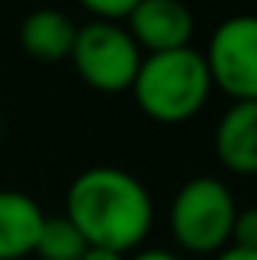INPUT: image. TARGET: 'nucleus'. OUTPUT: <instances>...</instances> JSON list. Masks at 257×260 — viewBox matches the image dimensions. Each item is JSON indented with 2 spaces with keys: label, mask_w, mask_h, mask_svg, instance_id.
<instances>
[{
  "label": "nucleus",
  "mask_w": 257,
  "mask_h": 260,
  "mask_svg": "<svg viewBox=\"0 0 257 260\" xmlns=\"http://www.w3.org/2000/svg\"><path fill=\"white\" fill-rule=\"evenodd\" d=\"M67 218L88 245L124 254L151 233L154 203L136 176L115 167H94L73 179Z\"/></svg>",
  "instance_id": "obj_1"
},
{
  "label": "nucleus",
  "mask_w": 257,
  "mask_h": 260,
  "mask_svg": "<svg viewBox=\"0 0 257 260\" xmlns=\"http://www.w3.org/2000/svg\"><path fill=\"white\" fill-rule=\"evenodd\" d=\"M130 91L148 118L160 124H182L206 106L212 76L203 52L188 46L176 52L145 55Z\"/></svg>",
  "instance_id": "obj_2"
},
{
  "label": "nucleus",
  "mask_w": 257,
  "mask_h": 260,
  "mask_svg": "<svg viewBox=\"0 0 257 260\" xmlns=\"http://www.w3.org/2000/svg\"><path fill=\"white\" fill-rule=\"evenodd\" d=\"M236 212V200L224 182L212 176H197L179 188L170 209V227L185 251L218 254L230 242Z\"/></svg>",
  "instance_id": "obj_3"
},
{
  "label": "nucleus",
  "mask_w": 257,
  "mask_h": 260,
  "mask_svg": "<svg viewBox=\"0 0 257 260\" xmlns=\"http://www.w3.org/2000/svg\"><path fill=\"white\" fill-rule=\"evenodd\" d=\"M70 61L82 82L103 94H121L133 88V79L142 64V49L118 21H88L76 30Z\"/></svg>",
  "instance_id": "obj_4"
},
{
  "label": "nucleus",
  "mask_w": 257,
  "mask_h": 260,
  "mask_svg": "<svg viewBox=\"0 0 257 260\" xmlns=\"http://www.w3.org/2000/svg\"><path fill=\"white\" fill-rule=\"evenodd\" d=\"M203 58L212 85L236 103L257 100V15H233L221 21Z\"/></svg>",
  "instance_id": "obj_5"
},
{
  "label": "nucleus",
  "mask_w": 257,
  "mask_h": 260,
  "mask_svg": "<svg viewBox=\"0 0 257 260\" xmlns=\"http://www.w3.org/2000/svg\"><path fill=\"white\" fill-rule=\"evenodd\" d=\"M127 30L148 55L188 49L194 37V12L182 0H142L127 15Z\"/></svg>",
  "instance_id": "obj_6"
},
{
  "label": "nucleus",
  "mask_w": 257,
  "mask_h": 260,
  "mask_svg": "<svg viewBox=\"0 0 257 260\" xmlns=\"http://www.w3.org/2000/svg\"><path fill=\"white\" fill-rule=\"evenodd\" d=\"M215 151L230 173H257V100H239L221 115L215 130Z\"/></svg>",
  "instance_id": "obj_7"
},
{
  "label": "nucleus",
  "mask_w": 257,
  "mask_h": 260,
  "mask_svg": "<svg viewBox=\"0 0 257 260\" xmlns=\"http://www.w3.org/2000/svg\"><path fill=\"white\" fill-rule=\"evenodd\" d=\"M46 224L37 200L18 191H0V260H21L37 251Z\"/></svg>",
  "instance_id": "obj_8"
},
{
  "label": "nucleus",
  "mask_w": 257,
  "mask_h": 260,
  "mask_svg": "<svg viewBox=\"0 0 257 260\" xmlns=\"http://www.w3.org/2000/svg\"><path fill=\"white\" fill-rule=\"evenodd\" d=\"M76 24L70 21V15L58 9H34L24 21H21V49L27 52V58L40 61V64H58L67 61L76 43Z\"/></svg>",
  "instance_id": "obj_9"
},
{
  "label": "nucleus",
  "mask_w": 257,
  "mask_h": 260,
  "mask_svg": "<svg viewBox=\"0 0 257 260\" xmlns=\"http://www.w3.org/2000/svg\"><path fill=\"white\" fill-rule=\"evenodd\" d=\"M88 251L85 236L73 227L70 218H46L40 239H37V254L43 260H79Z\"/></svg>",
  "instance_id": "obj_10"
},
{
  "label": "nucleus",
  "mask_w": 257,
  "mask_h": 260,
  "mask_svg": "<svg viewBox=\"0 0 257 260\" xmlns=\"http://www.w3.org/2000/svg\"><path fill=\"white\" fill-rule=\"evenodd\" d=\"M230 242H233L236 248L257 251V206L254 209H242V212H236Z\"/></svg>",
  "instance_id": "obj_11"
},
{
  "label": "nucleus",
  "mask_w": 257,
  "mask_h": 260,
  "mask_svg": "<svg viewBox=\"0 0 257 260\" xmlns=\"http://www.w3.org/2000/svg\"><path fill=\"white\" fill-rule=\"evenodd\" d=\"M79 3L100 21H118V18H127L142 0H79Z\"/></svg>",
  "instance_id": "obj_12"
},
{
  "label": "nucleus",
  "mask_w": 257,
  "mask_h": 260,
  "mask_svg": "<svg viewBox=\"0 0 257 260\" xmlns=\"http://www.w3.org/2000/svg\"><path fill=\"white\" fill-rule=\"evenodd\" d=\"M212 260H257V251H245V248H236V245H227L221 248Z\"/></svg>",
  "instance_id": "obj_13"
},
{
  "label": "nucleus",
  "mask_w": 257,
  "mask_h": 260,
  "mask_svg": "<svg viewBox=\"0 0 257 260\" xmlns=\"http://www.w3.org/2000/svg\"><path fill=\"white\" fill-rule=\"evenodd\" d=\"M79 260H124V254L109 251V248H94V245H88V251H85Z\"/></svg>",
  "instance_id": "obj_14"
},
{
  "label": "nucleus",
  "mask_w": 257,
  "mask_h": 260,
  "mask_svg": "<svg viewBox=\"0 0 257 260\" xmlns=\"http://www.w3.org/2000/svg\"><path fill=\"white\" fill-rule=\"evenodd\" d=\"M130 260H179V257H176V254H170V251H164V248H148V251L133 254Z\"/></svg>",
  "instance_id": "obj_15"
},
{
  "label": "nucleus",
  "mask_w": 257,
  "mask_h": 260,
  "mask_svg": "<svg viewBox=\"0 0 257 260\" xmlns=\"http://www.w3.org/2000/svg\"><path fill=\"white\" fill-rule=\"evenodd\" d=\"M0 133H3V118H0Z\"/></svg>",
  "instance_id": "obj_16"
}]
</instances>
